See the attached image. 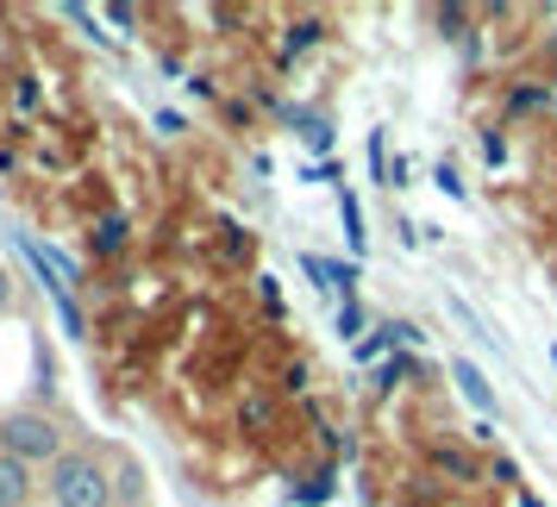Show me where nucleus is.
I'll return each instance as SVG.
<instances>
[{
	"label": "nucleus",
	"instance_id": "obj_4",
	"mask_svg": "<svg viewBox=\"0 0 557 507\" xmlns=\"http://www.w3.org/2000/svg\"><path fill=\"white\" fill-rule=\"evenodd\" d=\"M457 382H463V395H470V401H476L482 413H488V407H495V395H488V382L476 376V363H457Z\"/></svg>",
	"mask_w": 557,
	"mask_h": 507
},
{
	"label": "nucleus",
	"instance_id": "obj_5",
	"mask_svg": "<svg viewBox=\"0 0 557 507\" xmlns=\"http://www.w3.org/2000/svg\"><path fill=\"white\" fill-rule=\"evenodd\" d=\"M138 489H145V482H138V463H126V470H120V482H113L120 507H132V495H138Z\"/></svg>",
	"mask_w": 557,
	"mask_h": 507
},
{
	"label": "nucleus",
	"instance_id": "obj_6",
	"mask_svg": "<svg viewBox=\"0 0 557 507\" xmlns=\"http://www.w3.org/2000/svg\"><path fill=\"white\" fill-rule=\"evenodd\" d=\"M313 32H320V26H313V20H301V26L288 32V51H295V45H313Z\"/></svg>",
	"mask_w": 557,
	"mask_h": 507
},
{
	"label": "nucleus",
	"instance_id": "obj_7",
	"mask_svg": "<svg viewBox=\"0 0 557 507\" xmlns=\"http://www.w3.org/2000/svg\"><path fill=\"white\" fill-rule=\"evenodd\" d=\"M13 301V276H7V270H0V307Z\"/></svg>",
	"mask_w": 557,
	"mask_h": 507
},
{
	"label": "nucleus",
	"instance_id": "obj_1",
	"mask_svg": "<svg viewBox=\"0 0 557 507\" xmlns=\"http://www.w3.org/2000/svg\"><path fill=\"white\" fill-rule=\"evenodd\" d=\"M45 489H51V507H120L95 452H63L45 470Z\"/></svg>",
	"mask_w": 557,
	"mask_h": 507
},
{
	"label": "nucleus",
	"instance_id": "obj_3",
	"mask_svg": "<svg viewBox=\"0 0 557 507\" xmlns=\"http://www.w3.org/2000/svg\"><path fill=\"white\" fill-rule=\"evenodd\" d=\"M32 502V463L0 452V507H26Z\"/></svg>",
	"mask_w": 557,
	"mask_h": 507
},
{
	"label": "nucleus",
	"instance_id": "obj_2",
	"mask_svg": "<svg viewBox=\"0 0 557 507\" xmlns=\"http://www.w3.org/2000/svg\"><path fill=\"white\" fill-rule=\"evenodd\" d=\"M0 452L32 463V470H38V463L51 470L57 457H63V426H57L51 413H26V407H20V413L0 420Z\"/></svg>",
	"mask_w": 557,
	"mask_h": 507
},
{
	"label": "nucleus",
	"instance_id": "obj_8",
	"mask_svg": "<svg viewBox=\"0 0 557 507\" xmlns=\"http://www.w3.org/2000/svg\"><path fill=\"white\" fill-rule=\"evenodd\" d=\"M552 26H557V7H552Z\"/></svg>",
	"mask_w": 557,
	"mask_h": 507
}]
</instances>
